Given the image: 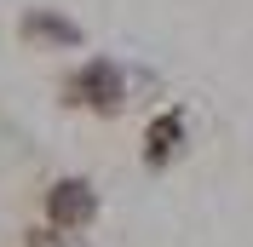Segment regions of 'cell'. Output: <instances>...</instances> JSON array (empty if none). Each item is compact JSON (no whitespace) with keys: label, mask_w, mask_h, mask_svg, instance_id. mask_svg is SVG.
<instances>
[{"label":"cell","mask_w":253,"mask_h":247,"mask_svg":"<svg viewBox=\"0 0 253 247\" xmlns=\"http://www.w3.org/2000/svg\"><path fill=\"white\" fill-rule=\"evenodd\" d=\"M52 207H58V218H69V224H75V218H86V213H92V196H86L81 184H63V196L52 201Z\"/></svg>","instance_id":"6da1fadb"}]
</instances>
